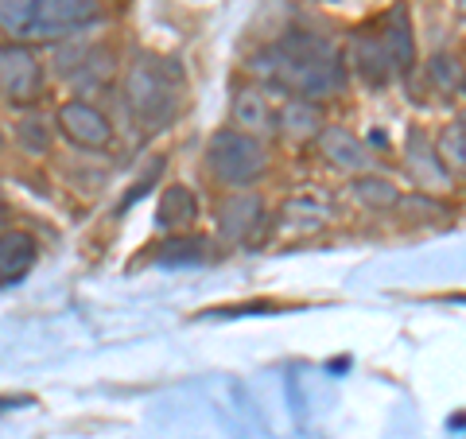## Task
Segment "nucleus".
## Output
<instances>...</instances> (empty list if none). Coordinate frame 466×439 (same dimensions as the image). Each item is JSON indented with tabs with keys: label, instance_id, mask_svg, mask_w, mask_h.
<instances>
[{
	"label": "nucleus",
	"instance_id": "obj_1",
	"mask_svg": "<svg viewBox=\"0 0 466 439\" xmlns=\"http://www.w3.org/2000/svg\"><path fill=\"white\" fill-rule=\"evenodd\" d=\"M253 70L272 82H280L284 90L311 101V106L323 97H339L346 86V70L330 43L319 36H299V32L284 39L280 47H272L268 55H260Z\"/></svg>",
	"mask_w": 466,
	"mask_h": 439
},
{
	"label": "nucleus",
	"instance_id": "obj_2",
	"mask_svg": "<svg viewBox=\"0 0 466 439\" xmlns=\"http://www.w3.org/2000/svg\"><path fill=\"white\" fill-rule=\"evenodd\" d=\"M183 97V75L179 66L164 55H137V63L125 75V101L133 109L137 125H144L148 133L164 128L175 113H179Z\"/></svg>",
	"mask_w": 466,
	"mask_h": 439
},
{
	"label": "nucleus",
	"instance_id": "obj_3",
	"mask_svg": "<svg viewBox=\"0 0 466 439\" xmlns=\"http://www.w3.org/2000/svg\"><path fill=\"white\" fill-rule=\"evenodd\" d=\"M268 168V148L257 137H245L238 128H222L207 144V171L222 187H249Z\"/></svg>",
	"mask_w": 466,
	"mask_h": 439
},
{
	"label": "nucleus",
	"instance_id": "obj_4",
	"mask_svg": "<svg viewBox=\"0 0 466 439\" xmlns=\"http://www.w3.org/2000/svg\"><path fill=\"white\" fill-rule=\"evenodd\" d=\"M0 94H5L12 106H35L43 94L39 58L27 47H20V43L0 47Z\"/></svg>",
	"mask_w": 466,
	"mask_h": 439
},
{
	"label": "nucleus",
	"instance_id": "obj_5",
	"mask_svg": "<svg viewBox=\"0 0 466 439\" xmlns=\"http://www.w3.org/2000/svg\"><path fill=\"white\" fill-rule=\"evenodd\" d=\"M106 12V0H35L32 39H63L94 24Z\"/></svg>",
	"mask_w": 466,
	"mask_h": 439
},
{
	"label": "nucleus",
	"instance_id": "obj_6",
	"mask_svg": "<svg viewBox=\"0 0 466 439\" xmlns=\"http://www.w3.org/2000/svg\"><path fill=\"white\" fill-rule=\"evenodd\" d=\"M55 128H63V137L78 148H90V152H106L113 144V125L109 117L101 113L90 101H63L55 113Z\"/></svg>",
	"mask_w": 466,
	"mask_h": 439
},
{
	"label": "nucleus",
	"instance_id": "obj_7",
	"mask_svg": "<svg viewBox=\"0 0 466 439\" xmlns=\"http://www.w3.org/2000/svg\"><path fill=\"white\" fill-rule=\"evenodd\" d=\"M265 226V202L257 195H245V191H233L218 202V230L222 238L233 245H245L253 241V233Z\"/></svg>",
	"mask_w": 466,
	"mask_h": 439
},
{
	"label": "nucleus",
	"instance_id": "obj_8",
	"mask_svg": "<svg viewBox=\"0 0 466 439\" xmlns=\"http://www.w3.org/2000/svg\"><path fill=\"white\" fill-rule=\"evenodd\" d=\"M404 156H408V168L416 171L420 179V191H443V187L451 183V171L443 168L440 152H435V144L428 140V133H420V128H412L404 140Z\"/></svg>",
	"mask_w": 466,
	"mask_h": 439
},
{
	"label": "nucleus",
	"instance_id": "obj_9",
	"mask_svg": "<svg viewBox=\"0 0 466 439\" xmlns=\"http://www.w3.org/2000/svg\"><path fill=\"white\" fill-rule=\"evenodd\" d=\"M39 241L27 230H0V284H16L32 272Z\"/></svg>",
	"mask_w": 466,
	"mask_h": 439
},
{
	"label": "nucleus",
	"instance_id": "obj_10",
	"mask_svg": "<svg viewBox=\"0 0 466 439\" xmlns=\"http://www.w3.org/2000/svg\"><path fill=\"white\" fill-rule=\"evenodd\" d=\"M319 148H323V156L342 171H361L366 175V168L373 164L366 144L350 133V128H339V125H323V133H319Z\"/></svg>",
	"mask_w": 466,
	"mask_h": 439
},
{
	"label": "nucleus",
	"instance_id": "obj_11",
	"mask_svg": "<svg viewBox=\"0 0 466 439\" xmlns=\"http://www.w3.org/2000/svg\"><path fill=\"white\" fill-rule=\"evenodd\" d=\"M381 47L392 58V70H412L416 66V39H412V16H408V5H392L389 20H385V36Z\"/></svg>",
	"mask_w": 466,
	"mask_h": 439
},
{
	"label": "nucleus",
	"instance_id": "obj_12",
	"mask_svg": "<svg viewBox=\"0 0 466 439\" xmlns=\"http://www.w3.org/2000/svg\"><path fill=\"white\" fill-rule=\"evenodd\" d=\"M323 113H319V106H311V101L303 97H291L284 101V109L276 113V128L284 133L288 144H308V140H319V133H323Z\"/></svg>",
	"mask_w": 466,
	"mask_h": 439
},
{
	"label": "nucleus",
	"instance_id": "obj_13",
	"mask_svg": "<svg viewBox=\"0 0 466 439\" xmlns=\"http://www.w3.org/2000/svg\"><path fill=\"white\" fill-rule=\"evenodd\" d=\"M233 125H238V133L245 137H268L276 128V113L268 106V97L260 90H238V97H233Z\"/></svg>",
	"mask_w": 466,
	"mask_h": 439
},
{
	"label": "nucleus",
	"instance_id": "obj_14",
	"mask_svg": "<svg viewBox=\"0 0 466 439\" xmlns=\"http://www.w3.org/2000/svg\"><path fill=\"white\" fill-rule=\"evenodd\" d=\"M195 218H198V199L191 187H183V183L164 187V199H159V210H156L159 230H183V226H191Z\"/></svg>",
	"mask_w": 466,
	"mask_h": 439
},
{
	"label": "nucleus",
	"instance_id": "obj_15",
	"mask_svg": "<svg viewBox=\"0 0 466 439\" xmlns=\"http://www.w3.org/2000/svg\"><path fill=\"white\" fill-rule=\"evenodd\" d=\"M354 66H358V75L366 82H373V86H381V82H389L392 75H397L389 51L381 47V39L377 36H358L354 39Z\"/></svg>",
	"mask_w": 466,
	"mask_h": 439
},
{
	"label": "nucleus",
	"instance_id": "obj_16",
	"mask_svg": "<svg viewBox=\"0 0 466 439\" xmlns=\"http://www.w3.org/2000/svg\"><path fill=\"white\" fill-rule=\"evenodd\" d=\"M210 253V241L207 238H198V233H175L171 241H164L156 249V265H171V269H179V265H202Z\"/></svg>",
	"mask_w": 466,
	"mask_h": 439
},
{
	"label": "nucleus",
	"instance_id": "obj_17",
	"mask_svg": "<svg viewBox=\"0 0 466 439\" xmlns=\"http://www.w3.org/2000/svg\"><path fill=\"white\" fill-rule=\"evenodd\" d=\"M354 199L361 202V207H370V210H392L397 207V199L400 191L392 187V179H385V175H358L354 179Z\"/></svg>",
	"mask_w": 466,
	"mask_h": 439
},
{
	"label": "nucleus",
	"instance_id": "obj_18",
	"mask_svg": "<svg viewBox=\"0 0 466 439\" xmlns=\"http://www.w3.org/2000/svg\"><path fill=\"white\" fill-rule=\"evenodd\" d=\"M35 24V0H0V36H8L12 43L32 39Z\"/></svg>",
	"mask_w": 466,
	"mask_h": 439
},
{
	"label": "nucleus",
	"instance_id": "obj_19",
	"mask_svg": "<svg viewBox=\"0 0 466 439\" xmlns=\"http://www.w3.org/2000/svg\"><path fill=\"white\" fill-rule=\"evenodd\" d=\"M16 144H20V148H27V152H35V156L51 152L55 125L43 113H27V117H20V121H16Z\"/></svg>",
	"mask_w": 466,
	"mask_h": 439
},
{
	"label": "nucleus",
	"instance_id": "obj_20",
	"mask_svg": "<svg viewBox=\"0 0 466 439\" xmlns=\"http://www.w3.org/2000/svg\"><path fill=\"white\" fill-rule=\"evenodd\" d=\"M428 78L440 94H459L462 90V58L451 55V51H440L428 58Z\"/></svg>",
	"mask_w": 466,
	"mask_h": 439
},
{
	"label": "nucleus",
	"instance_id": "obj_21",
	"mask_svg": "<svg viewBox=\"0 0 466 439\" xmlns=\"http://www.w3.org/2000/svg\"><path fill=\"white\" fill-rule=\"evenodd\" d=\"M392 210H400L404 222H440V218H447V207H443V202L435 199V195H428V191H420V195H400Z\"/></svg>",
	"mask_w": 466,
	"mask_h": 439
},
{
	"label": "nucleus",
	"instance_id": "obj_22",
	"mask_svg": "<svg viewBox=\"0 0 466 439\" xmlns=\"http://www.w3.org/2000/svg\"><path fill=\"white\" fill-rule=\"evenodd\" d=\"M284 218H288L291 230H319V226H323L327 218H330V210L319 207V202H311V199H291L288 210H284Z\"/></svg>",
	"mask_w": 466,
	"mask_h": 439
},
{
	"label": "nucleus",
	"instance_id": "obj_23",
	"mask_svg": "<svg viewBox=\"0 0 466 439\" xmlns=\"http://www.w3.org/2000/svg\"><path fill=\"white\" fill-rule=\"evenodd\" d=\"M440 159H443V168L451 171H462L466 168V133H462V121H455V125H447L443 128V137H440Z\"/></svg>",
	"mask_w": 466,
	"mask_h": 439
},
{
	"label": "nucleus",
	"instance_id": "obj_24",
	"mask_svg": "<svg viewBox=\"0 0 466 439\" xmlns=\"http://www.w3.org/2000/svg\"><path fill=\"white\" fill-rule=\"evenodd\" d=\"M0 140H5V133H0Z\"/></svg>",
	"mask_w": 466,
	"mask_h": 439
}]
</instances>
